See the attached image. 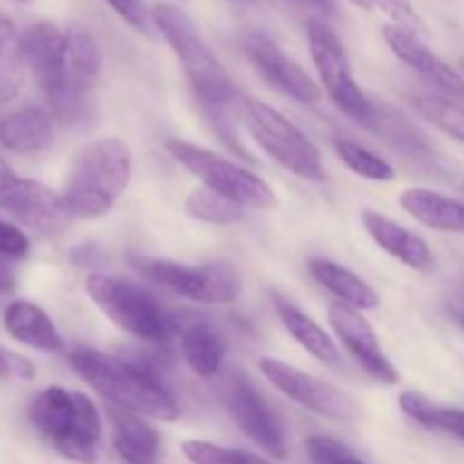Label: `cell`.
<instances>
[{"label":"cell","mask_w":464,"mask_h":464,"mask_svg":"<svg viewBox=\"0 0 464 464\" xmlns=\"http://www.w3.org/2000/svg\"><path fill=\"white\" fill-rule=\"evenodd\" d=\"M68 362L84 383H89L111 406L159 421H175L179 417V406L170 390L148 367L91 347L72 349Z\"/></svg>","instance_id":"6da1fadb"},{"label":"cell","mask_w":464,"mask_h":464,"mask_svg":"<svg viewBox=\"0 0 464 464\" xmlns=\"http://www.w3.org/2000/svg\"><path fill=\"white\" fill-rule=\"evenodd\" d=\"M131 179V152L125 140L98 139L72 157L62 198L72 218L95 220L111 211Z\"/></svg>","instance_id":"7a4b0ae2"},{"label":"cell","mask_w":464,"mask_h":464,"mask_svg":"<svg viewBox=\"0 0 464 464\" xmlns=\"http://www.w3.org/2000/svg\"><path fill=\"white\" fill-rule=\"evenodd\" d=\"M30 424L66 460L93 464L102 438V420L86 394L59 385L41 390L30 403Z\"/></svg>","instance_id":"3957f363"},{"label":"cell","mask_w":464,"mask_h":464,"mask_svg":"<svg viewBox=\"0 0 464 464\" xmlns=\"http://www.w3.org/2000/svg\"><path fill=\"white\" fill-rule=\"evenodd\" d=\"M152 23L168 41L175 57L179 59L195 93L211 107L229 104L236 93L234 82L211 45L204 41L193 18L177 5L157 3L152 7Z\"/></svg>","instance_id":"277c9868"},{"label":"cell","mask_w":464,"mask_h":464,"mask_svg":"<svg viewBox=\"0 0 464 464\" xmlns=\"http://www.w3.org/2000/svg\"><path fill=\"white\" fill-rule=\"evenodd\" d=\"M86 293L95 306L125 334L161 347L175 338V317L168 315L148 290L130 281L93 272L86 276Z\"/></svg>","instance_id":"5b68a950"},{"label":"cell","mask_w":464,"mask_h":464,"mask_svg":"<svg viewBox=\"0 0 464 464\" xmlns=\"http://www.w3.org/2000/svg\"><path fill=\"white\" fill-rule=\"evenodd\" d=\"M240 118L256 145H261L279 166L304 181L320 184L326 179L320 150L284 113L254 95H245L240 98Z\"/></svg>","instance_id":"8992f818"},{"label":"cell","mask_w":464,"mask_h":464,"mask_svg":"<svg viewBox=\"0 0 464 464\" xmlns=\"http://www.w3.org/2000/svg\"><path fill=\"white\" fill-rule=\"evenodd\" d=\"M166 150L179 166H184L190 175L198 177L204 186L227 195L245 208H275L279 204L275 190L258 175L247 168L220 157L207 148L188 143V140L168 139Z\"/></svg>","instance_id":"52a82bcc"},{"label":"cell","mask_w":464,"mask_h":464,"mask_svg":"<svg viewBox=\"0 0 464 464\" xmlns=\"http://www.w3.org/2000/svg\"><path fill=\"white\" fill-rule=\"evenodd\" d=\"M308 48H311L313 63L320 72L322 86L326 89L329 98L335 107L349 118L358 122H370L374 116V107L365 91L356 84L352 75V63H349L344 45L335 36V32L320 18H311L306 23Z\"/></svg>","instance_id":"ba28073f"},{"label":"cell","mask_w":464,"mask_h":464,"mask_svg":"<svg viewBox=\"0 0 464 464\" xmlns=\"http://www.w3.org/2000/svg\"><path fill=\"white\" fill-rule=\"evenodd\" d=\"M140 272L163 288L198 304H229L243 293L238 270L227 263L186 266L175 261H140Z\"/></svg>","instance_id":"9c48e42d"},{"label":"cell","mask_w":464,"mask_h":464,"mask_svg":"<svg viewBox=\"0 0 464 464\" xmlns=\"http://www.w3.org/2000/svg\"><path fill=\"white\" fill-rule=\"evenodd\" d=\"M21 45L36 86L57 113L68 95V32L50 21L32 23L21 32Z\"/></svg>","instance_id":"30bf717a"},{"label":"cell","mask_w":464,"mask_h":464,"mask_svg":"<svg viewBox=\"0 0 464 464\" xmlns=\"http://www.w3.org/2000/svg\"><path fill=\"white\" fill-rule=\"evenodd\" d=\"M258 367L276 390H281L285 397L315 415L338 421H349L358 415L356 403L329 381L317 379V376L297 370L284 361H276V358H261Z\"/></svg>","instance_id":"8fae6325"},{"label":"cell","mask_w":464,"mask_h":464,"mask_svg":"<svg viewBox=\"0 0 464 464\" xmlns=\"http://www.w3.org/2000/svg\"><path fill=\"white\" fill-rule=\"evenodd\" d=\"M227 406L236 424L249 440H254L272 458L284 460L288 453L284 426L266 397L243 372H234L231 376L229 388H227Z\"/></svg>","instance_id":"7c38bea8"},{"label":"cell","mask_w":464,"mask_h":464,"mask_svg":"<svg viewBox=\"0 0 464 464\" xmlns=\"http://www.w3.org/2000/svg\"><path fill=\"white\" fill-rule=\"evenodd\" d=\"M243 50L249 62L256 66L263 80L275 86L288 98L302 104H317L322 100L320 86L313 77L288 57L275 41L263 32H247L243 39Z\"/></svg>","instance_id":"4fadbf2b"},{"label":"cell","mask_w":464,"mask_h":464,"mask_svg":"<svg viewBox=\"0 0 464 464\" xmlns=\"http://www.w3.org/2000/svg\"><path fill=\"white\" fill-rule=\"evenodd\" d=\"M329 322L334 326L335 335L344 344L353 361L367 372L374 381L383 385H397L399 372L385 356L383 347L379 343L374 326L362 317L361 311H356L349 304H331Z\"/></svg>","instance_id":"5bb4252c"},{"label":"cell","mask_w":464,"mask_h":464,"mask_svg":"<svg viewBox=\"0 0 464 464\" xmlns=\"http://www.w3.org/2000/svg\"><path fill=\"white\" fill-rule=\"evenodd\" d=\"M0 208L44 236L62 234L72 218L62 193H54L50 186L25 177H18Z\"/></svg>","instance_id":"9a60e30c"},{"label":"cell","mask_w":464,"mask_h":464,"mask_svg":"<svg viewBox=\"0 0 464 464\" xmlns=\"http://www.w3.org/2000/svg\"><path fill=\"white\" fill-rule=\"evenodd\" d=\"M383 36L388 41L390 50L397 54L401 62L415 68L420 75H424L430 84L438 86L442 93L451 95V98H464V77L456 68L449 66L444 59H440L429 45L424 44L420 32L411 30V27L397 25V23H388L383 25Z\"/></svg>","instance_id":"2e32d148"},{"label":"cell","mask_w":464,"mask_h":464,"mask_svg":"<svg viewBox=\"0 0 464 464\" xmlns=\"http://www.w3.org/2000/svg\"><path fill=\"white\" fill-rule=\"evenodd\" d=\"M362 225H365L367 234L372 236L381 249L401 261L403 266L412 267V270L429 272L435 267V256L430 252L429 243L415 231L406 229L399 222L390 220V218L381 216L376 211L362 213Z\"/></svg>","instance_id":"e0dca14e"},{"label":"cell","mask_w":464,"mask_h":464,"mask_svg":"<svg viewBox=\"0 0 464 464\" xmlns=\"http://www.w3.org/2000/svg\"><path fill=\"white\" fill-rule=\"evenodd\" d=\"M54 140V113L39 104L16 109L0 121V145L14 154H36Z\"/></svg>","instance_id":"ac0fdd59"},{"label":"cell","mask_w":464,"mask_h":464,"mask_svg":"<svg viewBox=\"0 0 464 464\" xmlns=\"http://www.w3.org/2000/svg\"><path fill=\"white\" fill-rule=\"evenodd\" d=\"M111 421V444L127 464H159L161 440L159 433L139 412L109 406Z\"/></svg>","instance_id":"d6986e66"},{"label":"cell","mask_w":464,"mask_h":464,"mask_svg":"<svg viewBox=\"0 0 464 464\" xmlns=\"http://www.w3.org/2000/svg\"><path fill=\"white\" fill-rule=\"evenodd\" d=\"M177 331H179L181 356L188 362L190 370L202 379L216 376L227 353V344L220 331L202 317H190L184 324H177Z\"/></svg>","instance_id":"ffe728a7"},{"label":"cell","mask_w":464,"mask_h":464,"mask_svg":"<svg viewBox=\"0 0 464 464\" xmlns=\"http://www.w3.org/2000/svg\"><path fill=\"white\" fill-rule=\"evenodd\" d=\"M5 329L14 340L36 349V352H63V338L48 313L25 299L12 302L5 308Z\"/></svg>","instance_id":"44dd1931"},{"label":"cell","mask_w":464,"mask_h":464,"mask_svg":"<svg viewBox=\"0 0 464 464\" xmlns=\"http://www.w3.org/2000/svg\"><path fill=\"white\" fill-rule=\"evenodd\" d=\"M401 207L421 225L444 234H464V202L429 188H408L399 198Z\"/></svg>","instance_id":"7402d4cb"},{"label":"cell","mask_w":464,"mask_h":464,"mask_svg":"<svg viewBox=\"0 0 464 464\" xmlns=\"http://www.w3.org/2000/svg\"><path fill=\"white\" fill-rule=\"evenodd\" d=\"M272 302H275V311L279 315L284 329L311 353L313 358H317L324 365L335 367L340 362V352L335 347L334 340L329 338L324 329H322L317 322H313L302 308L295 306L293 302H288L285 297H281L279 293H272Z\"/></svg>","instance_id":"603a6c76"},{"label":"cell","mask_w":464,"mask_h":464,"mask_svg":"<svg viewBox=\"0 0 464 464\" xmlns=\"http://www.w3.org/2000/svg\"><path fill=\"white\" fill-rule=\"evenodd\" d=\"M308 270L340 302L349 304L353 308H361V311H372V308L379 306V295L374 293V288L358 275L349 272L347 267L338 266L334 261H326V258H311Z\"/></svg>","instance_id":"cb8c5ba5"},{"label":"cell","mask_w":464,"mask_h":464,"mask_svg":"<svg viewBox=\"0 0 464 464\" xmlns=\"http://www.w3.org/2000/svg\"><path fill=\"white\" fill-rule=\"evenodd\" d=\"M25 57H23L21 32L12 18L0 12V104L12 102L25 84Z\"/></svg>","instance_id":"d4e9b609"},{"label":"cell","mask_w":464,"mask_h":464,"mask_svg":"<svg viewBox=\"0 0 464 464\" xmlns=\"http://www.w3.org/2000/svg\"><path fill=\"white\" fill-rule=\"evenodd\" d=\"M399 406L411 420H415L424 429L453 435L464 442V411L460 408L438 406L420 392H403L399 397Z\"/></svg>","instance_id":"484cf974"},{"label":"cell","mask_w":464,"mask_h":464,"mask_svg":"<svg viewBox=\"0 0 464 464\" xmlns=\"http://www.w3.org/2000/svg\"><path fill=\"white\" fill-rule=\"evenodd\" d=\"M367 125H374L376 134L383 136L390 145H394L401 152L411 154L415 159H426L430 161V145L426 143L424 136L420 134L417 127H412L411 121H406L403 116L394 113L392 109L388 107H374V116Z\"/></svg>","instance_id":"4316f807"},{"label":"cell","mask_w":464,"mask_h":464,"mask_svg":"<svg viewBox=\"0 0 464 464\" xmlns=\"http://www.w3.org/2000/svg\"><path fill=\"white\" fill-rule=\"evenodd\" d=\"M184 208L190 218L208 222V225H234L245 218L243 204L234 202L227 195L218 193L204 184L188 195Z\"/></svg>","instance_id":"83f0119b"},{"label":"cell","mask_w":464,"mask_h":464,"mask_svg":"<svg viewBox=\"0 0 464 464\" xmlns=\"http://www.w3.org/2000/svg\"><path fill=\"white\" fill-rule=\"evenodd\" d=\"M415 107L444 134L464 143V104L458 102V98L447 93H420L415 98Z\"/></svg>","instance_id":"f1b7e54d"},{"label":"cell","mask_w":464,"mask_h":464,"mask_svg":"<svg viewBox=\"0 0 464 464\" xmlns=\"http://www.w3.org/2000/svg\"><path fill=\"white\" fill-rule=\"evenodd\" d=\"M334 148H335V154L340 157V161H343L349 170L356 172L358 177H362V179H370V181L394 179V168L390 166L385 159H381L379 154L362 148V145L356 143V140L335 139Z\"/></svg>","instance_id":"f546056e"},{"label":"cell","mask_w":464,"mask_h":464,"mask_svg":"<svg viewBox=\"0 0 464 464\" xmlns=\"http://www.w3.org/2000/svg\"><path fill=\"white\" fill-rule=\"evenodd\" d=\"M181 451L190 464H270L266 458H258L243 449H227L204 440H186Z\"/></svg>","instance_id":"4dcf8cb0"},{"label":"cell","mask_w":464,"mask_h":464,"mask_svg":"<svg viewBox=\"0 0 464 464\" xmlns=\"http://www.w3.org/2000/svg\"><path fill=\"white\" fill-rule=\"evenodd\" d=\"M306 453L313 464H367L343 442L326 435H313L306 440Z\"/></svg>","instance_id":"1f68e13d"},{"label":"cell","mask_w":464,"mask_h":464,"mask_svg":"<svg viewBox=\"0 0 464 464\" xmlns=\"http://www.w3.org/2000/svg\"><path fill=\"white\" fill-rule=\"evenodd\" d=\"M370 3L372 7H379L383 12L390 18V23L411 27V30L420 32L421 36L426 34V23L421 21V16L412 7L411 0H370Z\"/></svg>","instance_id":"d6a6232c"},{"label":"cell","mask_w":464,"mask_h":464,"mask_svg":"<svg viewBox=\"0 0 464 464\" xmlns=\"http://www.w3.org/2000/svg\"><path fill=\"white\" fill-rule=\"evenodd\" d=\"M127 25L134 27L136 32L148 36L150 25H152V9L145 7L143 0H104Z\"/></svg>","instance_id":"836d02e7"},{"label":"cell","mask_w":464,"mask_h":464,"mask_svg":"<svg viewBox=\"0 0 464 464\" xmlns=\"http://www.w3.org/2000/svg\"><path fill=\"white\" fill-rule=\"evenodd\" d=\"M30 254V238L25 231L7 220H0V256L25 258Z\"/></svg>","instance_id":"e575fe53"},{"label":"cell","mask_w":464,"mask_h":464,"mask_svg":"<svg viewBox=\"0 0 464 464\" xmlns=\"http://www.w3.org/2000/svg\"><path fill=\"white\" fill-rule=\"evenodd\" d=\"M34 365L27 358L18 356V353L9 352L7 347L0 344V379L30 381L34 379Z\"/></svg>","instance_id":"d590c367"},{"label":"cell","mask_w":464,"mask_h":464,"mask_svg":"<svg viewBox=\"0 0 464 464\" xmlns=\"http://www.w3.org/2000/svg\"><path fill=\"white\" fill-rule=\"evenodd\" d=\"M14 285H16V275H14L12 266L7 263V258L0 256V295L12 293Z\"/></svg>","instance_id":"8d00e7d4"},{"label":"cell","mask_w":464,"mask_h":464,"mask_svg":"<svg viewBox=\"0 0 464 464\" xmlns=\"http://www.w3.org/2000/svg\"><path fill=\"white\" fill-rule=\"evenodd\" d=\"M18 177L21 175H16V172H14V168L9 166L7 161H3V159H0V202H3L5 195L9 193V188H12L14 181H16Z\"/></svg>","instance_id":"74e56055"},{"label":"cell","mask_w":464,"mask_h":464,"mask_svg":"<svg viewBox=\"0 0 464 464\" xmlns=\"http://www.w3.org/2000/svg\"><path fill=\"white\" fill-rule=\"evenodd\" d=\"M304 7H311L320 14H334L335 12V0H297Z\"/></svg>","instance_id":"f35d334b"},{"label":"cell","mask_w":464,"mask_h":464,"mask_svg":"<svg viewBox=\"0 0 464 464\" xmlns=\"http://www.w3.org/2000/svg\"><path fill=\"white\" fill-rule=\"evenodd\" d=\"M462 302H464V285H462Z\"/></svg>","instance_id":"ab89813d"},{"label":"cell","mask_w":464,"mask_h":464,"mask_svg":"<svg viewBox=\"0 0 464 464\" xmlns=\"http://www.w3.org/2000/svg\"><path fill=\"white\" fill-rule=\"evenodd\" d=\"M462 188H464V184H462Z\"/></svg>","instance_id":"60d3db41"}]
</instances>
